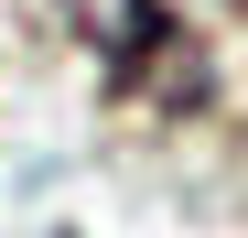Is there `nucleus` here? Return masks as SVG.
Instances as JSON below:
<instances>
[{"label": "nucleus", "mask_w": 248, "mask_h": 238, "mask_svg": "<svg viewBox=\"0 0 248 238\" xmlns=\"http://www.w3.org/2000/svg\"><path fill=\"white\" fill-rule=\"evenodd\" d=\"M76 22V44L108 65V87H130L151 108H205V54L173 0H54Z\"/></svg>", "instance_id": "1"}]
</instances>
